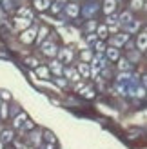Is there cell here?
<instances>
[{"label":"cell","mask_w":147,"mask_h":149,"mask_svg":"<svg viewBox=\"0 0 147 149\" xmlns=\"http://www.w3.org/2000/svg\"><path fill=\"white\" fill-rule=\"evenodd\" d=\"M104 69H105V56L104 55H96L93 58V69H91V73L96 77V74L100 71H104Z\"/></svg>","instance_id":"obj_1"},{"label":"cell","mask_w":147,"mask_h":149,"mask_svg":"<svg viewBox=\"0 0 147 149\" xmlns=\"http://www.w3.org/2000/svg\"><path fill=\"white\" fill-rule=\"evenodd\" d=\"M35 36H36V27H31V29H27V31L22 33V42L29 44V42L35 40Z\"/></svg>","instance_id":"obj_2"},{"label":"cell","mask_w":147,"mask_h":149,"mask_svg":"<svg viewBox=\"0 0 147 149\" xmlns=\"http://www.w3.org/2000/svg\"><path fill=\"white\" fill-rule=\"evenodd\" d=\"M127 40H129V35H127V33H122V35H116L114 38L111 40V44H113L114 47H118V46H123Z\"/></svg>","instance_id":"obj_3"},{"label":"cell","mask_w":147,"mask_h":149,"mask_svg":"<svg viewBox=\"0 0 147 149\" xmlns=\"http://www.w3.org/2000/svg\"><path fill=\"white\" fill-rule=\"evenodd\" d=\"M58 53V56H60V64L62 62H65V64H69L71 60H73V53L69 49H60V51H56Z\"/></svg>","instance_id":"obj_4"},{"label":"cell","mask_w":147,"mask_h":149,"mask_svg":"<svg viewBox=\"0 0 147 149\" xmlns=\"http://www.w3.org/2000/svg\"><path fill=\"white\" fill-rule=\"evenodd\" d=\"M42 51H44L46 55H51V56L56 55V47H55L53 42H44V44H42Z\"/></svg>","instance_id":"obj_5"},{"label":"cell","mask_w":147,"mask_h":149,"mask_svg":"<svg viewBox=\"0 0 147 149\" xmlns=\"http://www.w3.org/2000/svg\"><path fill=\"white\" fill-rule=\"evenodd\" d=\"M65 13H67L69 17H76L80 13V6L78 4H65Z\"/></svg>","instance_id":"obj_6"},{"label":"cell","mask_w":147,"mask_h":149,"mask_svg":"<svg viewBox=\"0 0 147 149\" xmlns=\"http://www.w3.org/2000/svg\"><path fill=\"white\" fill-rule=\"evenodd\" d=\"M114 7H116V0H105L104 2V13L105 15H113Z\"/></svg>","instance_id":"obj_7"},{"label":"cell","mask_w":147,"mask_h":149,"mask_svg":"<svg viewBox=\"0 0 147 149\" xmlns=\"http://www.w3.org/2000/svg\"><path fill=\"white\" fill-rule=\"evenodd\" d=\"M64 74H65V77H67L69 80H73V82H76L78 78H80V74H78V71L76 69H73V68H67V69H65V71H62Z\"/></svg>","instance_id":"obj_8"},{"label":"cell","mask_w":147,"mask_h":149,"mask_svg":"<svg viewBox=\"0 0 147 149\" xmlns=\"http://www.w3.org/2000/svg\"><path fill=\"white\" fill-rule=\"evenodd\" d=\"M129 22H133V17H131V13L129 11H126V13H122L120 17H118V24H122L123 27H126Z\"/></svg>","instance_id":"obj_9"},{"label":"cell","mask_w":147,"mask_h":149,"mask_svg":"<svg viewBox=\"0 0 147 149\" xmlns=\"http://www.w3.org/2000/svg\"><path fill=\"white\" fill-rule=\"evenodd\" d=\"M105 55H107L109 60H118V58H120V53H118V49H116V47H109L105 51Z\"/></svg>","instance_id":"obj_10"},{"label":"cell","mask_w":147,"mask_h":149,"mask_svg":"<svg viewBox=\"0 0 147 149\" xmlns=\"http://www.w3.org/2000/svg\"><path fill=\"white\" fill-rule=\"evenodd\" d=\"M138 27H140V22H138V20H133V22H129V24L123 27V29H126L127 33H136Z\"/></svg>","instance_id":"obj_11"},{"label":"cell","mask_w":147,"mask_h":149,"mask_svg":"<svg viewBox=\"0 0 147 149\" xmlns=\"http://www.w3.org/2000/svg\"><path fill=\"white\" fill-rule=\"evenodd\" d=\"M76 71H78V74H82L84 78H87L91 74V69H89V65H87V64H80Z\"/></svg>","instance_id":"obj_12"},{"label":"cell","mask_w":147,"mask_h":149,"mask_svg":"<svg viewBox=\"0 0 147 149\" xmlns=\"http://www.w3.org/2000/svg\"><path fill=\"white\" fill-rule=\"evenodd\" d=\"M26 122H27V116H26V115H18L17 118H15V127H17V129H22Z\"/></svg>","instance_id":"obj_13"},{"label":"cell","mask_w":147,"mask_h":149,"mask_svg":"<svg viewBox=\"0 0 147 149\" xmlns=\"http://www.w3.org/2000/svg\"><path fill=\"white\" fill-rule=\"evenodd\" d=\"M49 69L53 71L55 74H62V71H64V69H62V64L58 62V60H55V62H51V65H49Z\"/></svg>","instance_id":"obj_14"},{"label":"cell","mask_w":147,"mask_h":149,"mask_svg":"<svg viewBox=\"0 0 147 149\" xmlns=\"http://www.w3.org/2000/svg\"><path fill=\"white\" fill-rule=\"evenodd\" d=\"M13 140V131H2V135H0V142L2 144H7Z\"/></svg>","instance_id":"obj_15"},{"label":"cell","mask_w":147,"mask_h":149,"mask_svg":"<svg viewBox=\"0 0 147 149\" xmlns=\"http://www.w3.org/2000/svg\"><path fill=\"white\" fill-rule=\"evenodd\" d=\"M107 27H118V17L116 15H107Z\"/></svg>","instance_id":"obj_16"},{"label":"cell","mask_w":147,"mask_h":149,"mask_svg":"<svg viewBox=\"0 0 147 149\" xmlns=\"http://www.w3.org/2000/svg\"><path fill=\"white\" fill-rule=\"evenodd\" d=\"M136 46L140 47L142 51H144V49L147 47V36H145V33H142L140 36H138V40H136Z\"/></svg>","instance_id":"obj_17"},{"label":"cell","mask_w":147,"mask_h":149,"mask_svg":"<svg viewBox=\"0 0 147 149\" xmlns=\"http://www.w3.org/2000/svg\"><path fill=\"white\" fill-rule=\"evenodd\" d=\"M35 6L38 11H44L46 7H49V0H35Z\"/></svg>","instance_id":"obj_18"},{"label":"cell","mask_w":147,"mask_h":149,"mask_svg":"<svg viewBox=\"0 0 147 149\" xmlns=\"http://www.w3.org/2000/svg\"><path fill=\"white\" fill-rule=\"evenodd\" d=\"M29 24H31V20H27V18H18V20H17V27H18V29H24V27H27Z\"/></svg>","instance_id":"obj_19"},{"label":"cell","mask_w":147,"mask_h":149,"mask_svg":"<svg viewBox=\"0 0 147 149\" xmlns=\"http://www.w3.org/2000/svg\"><path fill=\"white\" fill-rule=\"evenodd\" d=\"M85 42L89 44V46H94V44L98 42V40H96V35H94V33H89V35L85 36Z\"/></svg>","instance_id":"obj_20"},{"label":"cell","mask_w":147,"mask_h":149,"mask_svg":"<svg viewBox=\"0 0 147 149\" xmlns=\"http://www.w3.org/2000/svg\"><path fill=\"white\" fill-rule=\"evenodd\" d=\"M18 15H20V17H24V18H27V20H31V18H33V13L29 11V9H20Z\"/></svg>","instance_id":"obj_21"},{"label":"cell","mask_w":147,"mask_h":149,"mask_svg":"<svg viewBox=\"0 0 147 149\" xmlns=\"http://www.w3.org/2000/svg\"><path fill=\"white\" fill-rule=\"evenodd\" d=\"M118 68H120V71H129V69H131V64H129L127 60H120Z\"/></svg>","instance_id":"obj_22"},{"label":"cell","mask_w":147,"mask_h":149,"mask_svg":"<svg viewBox=\"0 0 147 149\" xmlns=\"http://www.w3.org/2000/svg\"><path fill=\"white\" fill-rule=\"evenodd\" d=\"M82 95L85 96V98H93V96H94V93H93L91 87H84V89H82Z\"/></svg>","instance_id":"obj_23"},{"label":"cell","mask_w":147,"mask_h":149,"mask_svg":"<svg viewBox=\"0 0 147 149\" xmlns=\"http://www.w3.org/2000/svg\"><path fill=\"white\" fill-rule=\"evenodd\" d=\"M94 47H96V51H98V55H102V53H104V51L107 49L104 42H96V44H94Z\"/></svg>","instance_id":"obj_24"},{"label":"cell","mask_w":147,"mask_h":149,"mask_svg":"<svg viewBox=\"0 0 147 149\" xmlns=\"http://www.w3.org/2000/svg\"><path fill=\"white\" fill-rule=\"evenodd\" d=\"M107 33H109V31H107L105 26H100V27H98V36H100V38H105Z\"/></svg>","instance_id":"obj_25"},{"label":"cell","mask_w":147,"mask_h":149,"mask_svg":"<svg viewBox=\"0 0 147 149\" xmlns=\"http://www.w3.org/2000/svg\"><path fill=\"white\" fill-rule=\"evenodd\" d=\"M46 35H47V29H46V27H42V29H40V35H38V38H36V42H42L44 38H46Z\"/></svg>","instance_id":"obj_26"},{"label":"cell","mask_w":147,"mask_h":149,"mask_svg":"<svg viewBox=\"0 0 147 149\" xmlns=\"http://www.w3.org/2000/svg\"><path fill=\"white\" fill-rule=\"evenodd\" d=\"M144 7V0H133V9H142Z\"/></svg>","instance_id":"obj_27"},{"label":"cell","mask_w":147,"mask_h":149,"mask_svg":"<svg viewBox=\"0 0 147 149\" xmlns=\"http://www.w3.org/2000/svg\"><path fill=\"white\" fill-rule=\"evenodd\" d=\"M94 27H96V22H94V20H89V22H87V31H93Z\"/></svg>","instance_id":"obj_28"},{"label":"cell","mask_w":147,"mask_h":149,"mask_svg":"<svg viewBox=\"0 0 147 149\" xmlns=\"http://www.w3.org/2000/svg\"><path fill=\"white\" fill-rule=\"evenodd\" d=\"M51 9H53V13H58V11L62 9V4H58V2H55V4H53V7H51Z\"/></svg>","instance_id":"obj_29"},{"label":"cell","mask_w":147,"mask_h":149,"mask_svg":"<svg viewBox=\"0 0 147 149\" xmlns=\"http://www.w3.org/2000/svg\"><path fill=\"white\" fill-rule=\"evenodd\" d=\"M46 140L53 144V142H55V136H53V133H49V131H47V133H46Z\"/></svg>","instance_id":"obj_30"},{"label":"cell","mask_w":147,"mask_h":149,"mask_svg":"<svg viewBox=\"0 0 147 149\" xmlns=\"http://www.w3.org/2000/svg\"><path fill=\"white\" fill-rule=\"evenodd\" d=\"M36 73H38L40 77H47V69H44V68H38V69H36Z\"/></svg>","instance_id":"obj_31"},{"label":"cell","mask_w":147,"mask_h":149,"mask_svg":"<svg viewBox=\"0 0 147 149\" xmlns=\"http://www.w3.org/2000/svg\"><path fill=\"white\" fill-rule=\"evenodd\" d=\"M93 11H96V7H85V9H84V13L87 15V17H91V13Z\"/></svg>","instance_id":"obj_32"},{"label":"cell","mask_w":147,"mask_h":149,"mask_svg":"<svg viewBox=\"0 0 147 149\" xmlns=\"http://www.w3.org/2000/svg\"><path fill=\"white\" fill-rule=\"evenodd\" d=\"M56 84L60 86V87H64V86H65V80H62V78H56Z\"/></svg>","instance_id":"obj_33"},{"label":"cell","mask_w":147,"mask_h":149,"mask_svg":"<svg viewBox=\"0 0 147 149\" xmlns=\"http://www.w3.org/2000/svg\"><path fill=\"white\" fill-rule=\"evenodd\" d=\"M0 107H2V116L6 118V116H7V109H6V106H0Z\"/></svg>","instance_id":"obj_34"},{"label":"cell","mask_w":147,"mask_h":149,"mask_svg":"<svg viewBox=\"0 0 147 149\" xmlns=\"http://www.w3.org/2000/svg\"><path fill=\"white\" fill-rule=\"evenodd\" d=\"M44 149H53V147H51V144H49V146H46V147H44Z\"/></svg>","instance_id":"obj_35"},{"label":"cell","mask_w":147,"mask_h":149,"mask_svg":"<svg viewBox=\"0 0 147 149\" xmlns=\"http://www.w3.org/2000/svg\"><path fill=\"white\" fill-rule=\"evenodd\" d=\"M56 2H58V4H64V2H65V0H56Z\"/></svg>","instance_id":"obj_36"},{"label":"cell","mask_w":147,"mask_h":149,"mask_svg":"<svg viewBox=\"0 0 147 149\" xmlns=\"http://www.w3.org/2000/svg\"><path fill=\"white\" fill-rule=\"evenodd\" d=\"M0 149H2V142H0Z\"/></svg>","instance_id":"obj_37"}]
</instances>
